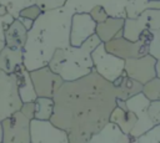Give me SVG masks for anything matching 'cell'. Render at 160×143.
<instances>
[{
    "label": "cell",
    "mask_w": 160,
    "mask_h": 143,
    "mask_svg": "<svg viewBox=\"0 0 160 143\" xmlns=\"http://www.w3.org/2000/svg\"><path fill=\"white\" fill-rule=\"evenodd\" d=\"M149 55L160 62V30L152 31V39L149 45Z\"/></svg>",
    "instance_id": "cell-27"
},
{
    "label": "cell",
    "mask_w": 160,
    "mask_h": 143,
    "mask_svg": "<svg viewBox=\"0 0 160 143\" xmlns=\"http://www.w3.org/2000/svg\"><path fill=\"white\" fill-rule=\"evenodd\" d=\"M102 42L95 34L79 47L69 46L58 50L48 66L58 73L64 82L80 80L94 71L91 53Z\"/></svg>",
    "instance_id": "cell-3"
},
{
    "label": "cell",
    "mask_w": 160,
    "mask_h": 143,
    "mask_svg": "<svg viewBox=\"0 0 160 143\" xmlns=\"http://www.w3.org/2000/svg\"><path fill=\"white\" fill-rule=\"evenodd\" d=\"M0 143H2V124L0 122Z\"/></svg>",
    "instance_id": "cell-39"
},
{
    "label": "cell",
    "mask_w": 160,
    "mask_h": 143,
    "mask_svg": "<svg viewBox=\"0 0 160 143\" xmlns=\"http://www.w3.org/2000/svg\"><path fill=\"white\" fill-rule=\"evenodd\" d=\"M15 75H16V81H18L19 95H20L22 103L35 102L38 98V95L35 92V87H34V83L31 81L30 72L22 66L15 72Z\"/></svg>",
    "instance_id": "cell-18"
},
{
    "label": "cell",
    "mask_w": 160,
    "mask_h": 143,
    "mask_svg": "<svg viewBox=\"0 0 160 143\" xmlns=\"http://www.w3.org/2000/svg\"><path fill=\"white\" fill-rule=\"evenodd\" d=\"M75 14L65 5L60 9L44 11L28 32L24 47V67L31 72L49 65L54 53L70 45V26Z\"/></svg>",
    "instance_id": "cell-2"
},
{
    "label": "cell",
    "mask_w": 160,
    "mask_h": 143,
    "mask_svg": "<svg viewBox=\"0 0 160 143\" xmlns=\"http://www.w3.org/2000/svg\"><path fill=\"white\" fill-rule=\"evenodd\" d=\"M156 62L150 55L125 60V73L141 85H145L156 77Z\"/></svg>",
    "instance_id": "cell-12"
},
{
    "label": "cell",
    "mask_w": 160,
    "mask_h": 143,
    "mask_svg": "<svg viewBox=\"0 0 160 143\" xmlns=\"http://www.w3.org/2000/svg\"><path fill=\"white\" fill-rule=\"evenodd\" d=\"M0 5H1V4H0Z\"/></svg>",
    "instance_id": "cell-41"
},
{
    "label": "cell",
    "mask_w": 160,
    "mask_h": 143,
    "mask_svg": "<svg viewBox=\"0 0 160 143\" xmlns=\"http://www.w3.org/2000/svg\"><path fill=\"white\" fill-rule=\"evenodd\" d=\"M0 4L8 9V12L14 19H19L20 12L25 7L36 4V0H0Z\"/></svg>",
    "instance_id": "cell-23"
},
{
    "label": "cell",
    "mask_w": 160,
    "mask_h": 143,
    "mask_svg": "<svg viewBox=\"0 0 160 143\" xmlns=\"http://www.w3.org/2000/svg\"><path fill=\"white\" fill-rule=\"evenodd\" d=\"M89 14H90V16L92 17V20H94L96 24H101V22H104V21L109 17L108 11H106L101 5L95 6V7H94Z\"/></svg>",
    "instance_id": "cell-31"
},
{
    "label": "cell",
    "mask_w": 160,
    "mask_h": 143,
    "mask_svg": "<svg viewBox=\"0 0 160 143\" xmlns=\"http://www.w3.org/2000/svg\"><path fill=\"white\" fill-rule=\"evenodd\" d=\"M148 30H160V10H146L135 19H125L122 36L130 41H138Z\"/></svg>",
    "instance_id": "cell-7"
},
{
    "label": "cell",
    "mask_w": 160,
    "mask_h": 143,
    "mask_svg": "<svg viewBox=\"0 0 160 143\" xmlns=\"http://www.w3.org/2000/svg\"><path fill=\"white\" fill-rule=\"evenodd\" d=\"M14 20H15V19H14L10 14H8V15L0 17V40L5 41V31H6L8 27L12 24Z\"/></svg>",
    "instance_id": "cell-32"
},
{
    "label": "cell",
    "mask_w": 160,
    "mask_h": 143,
    "mask_svg": "<svg viewBox=\"0 0 160 143\" xmlns=\"http://www.w3.org/2000/svg\"><path fill=\"white\" fill-rule=\"evenodd\" d=\"M125 103L128 109L135 113V116L138 117V122L130 133L131 137L138 139L139 137H141L142 134H145L146 132H149L155 127V123L149 116V107L151 101L148 99L144 93H139L132 98L125 101Z\"/></svg>",
    "instance_id": "cell-9"
},
{
    "label": "cell",
    "mask_w": 160,
    "mask_h": 143,
    "mask_svg": "<svg viewBox=\"0 0 160 143\" xmlns=\"http://www.w3.org/2000/svg\"><path fill=\"white\" fill-rule=\"evenodd\" d=\"M149 116L152 119V122L156 124H160V101L151 102L149 107Z\"/></svg>",
    "instance_id": "cell-33"
},
{
    "label": "cell",
    "mask_w": 160,
    "mask_h": 143,
    "mask_svg": "<svg viewBox=\"0 0 160 143\" xmlns=\"http://www.w3.org/2000/svg\"><path fill=\"white\" fill-rule=\"evenodd\" d=\"M24 66V53L19 50H12L5 46L0 52V70L5 73L14 75Z\"/></svg>",
    "instance_id": "cell-19"
},
{
    "label": "cell",
    "mask_w": 160,
    "mask_h": 143,
    "mask_svg": "<svg viewBox=\"0 0 160 143\" xmlns=\"http://www.w3.org/2000/svg\"><path fill=\"white\" fill-rule=\"evenodd\" d=\"M94 72L109 82H114L125 72V60L109 53L105 44H100L91 53Z\"/></svg>",
    "instance_id": "cell-5"
},
{
    "label": "cell",
    "mask_w": 160,
    "mask_h": 143,
    "mask_svg": "<svg viewBox=\"0 0 160 143\" xmlns=\"http://www.w3.org/2000/svg\"><path fill=\"white\" fill-rule=\"evenodd\" d=\"M42 9L38 5V4H32L28 7H25L21 12H20V16L19 17H26V19H30V20H36L41 14H42Z\"/></svg>",
    "instance_id": "cell-30"
},
{
    "label": "cell",
    "mask_w": 160,
    "mask_h": 143,
    "mask_svg": "<svg viewBox=\"0 0 160 143\" xmlns=\"http://www.w3.org/2000/svg\"><path fill=\"white\" fill-rule=\"evenodd\" d=\"M132 0H101V6L108 11L109 16L126 19V6Z\"/></svg>",
    "instance_id": "cell-22"
},
{
    "label": "cell",
    "mask_w": 160,
    "mask_h": 143,
    "mask_svg": "<svg viewBox=\"0 0 160 143\" xmlns=\"http://www.w3.org/2000/svg\"><path fill=\"white\" fill-rule=\"evenodd\" d=\"M9 12H8V9L4 6V5H0V17L1 16H5V15H8Z\"/></svg>",
    "instance_id": "cell-36"
},
{
    "label": "cell",
    "mask_w": 160,
    "mask_h": 143,
    "mask_svg": "<svg viewBox=\"0 0 160 143\" xmlns=\"http://www.w3.org/2000/svg\"><path fill=\"white\" fill-rule=\"evenodd\" d=\"M21 106L16 75H9L0 70V122L19 112Z\"/></svg>",
    "instance_id": "cell-6"
},
{
    "label": "cell",
    "mask_w": 160,
    "mask_h": 143,
    "mask_svg": "<svg viewBox=\"0 0 160 143\" xmlns=\"http://www.w3.org/2000/svg\"><path fill=\"white\" fill-rule=\"evenodd\" d=\"M26 40H28V30L20 22L19 19H15L5 31V46L12 50L24 51Z\"/></svg>",
    "instance_id": "cell-16"
},
{
    "label": "cell",
    "mask_w": 160,
    "mask_h": 143,
    "mask_svg": "<svg viewBox=\"0 0 160 143\" xmlns=\"http://www.w3.org/2000/svg\"><path fill=\"white\" fill-rule=\"evenodd\" d=\"M30 76L38 97L54 98L56 92L64 85V80L58 73H55L49 66L31 71Z\"/></svg>",
    "instance_id": "cell-10"
},
{
    "label": "cell",
    "mask_w": 160,
    "mask_h": 143,
    "mask_svg": "<svg viewBox=\"0 0 160 143\" xmlns=\"http://www.w3.org/2000/svg\"><path fill=\"white\" fill-rule=\"evenodd\" d=\"M19 20H20V22L25 26V29L28 30V32L31 30V27L34 26V20H30V19H26V17H19Z\"/></svg>",
    "instance_id": "cell-35"
},
{
    "label": "cell",
    "mask_w": 160,
    "mask_h": 143,
    "mask_svg": "<svg viewBox=\"0 0 160 143\" xmlns=\"http://www.w3.org/2000/svg\"><path fill=\"white\" fill-rule=\"evenodd\" d=\"M116 95L111 82L96 72L64 82L54 96V114L50 122L68 133L69 143H89L110 121Z\"/></svg>",
    "instance_id": "cell-1"
},
{
    "label": "cell",
    "mask_w": 160,
    "mask_h": 143,
    "mask_svg": "<svg viewBox=\"0 0 160 143\" xmlns=\"http://www.w3.org/2000/svg\"><path fill=\"white\" fill-rule=\"evenodd\" d=\"M5 48V41H2V40H0V52L2 51Z\"/></svg>",
    "instance_id": "cell-38"
},
{
    "label": "cell",
    "mask_w": 160,
    "mask_h": 143,
    "mask_svg": "<svg viewBox=\"0 0 160 143\" xmlns=\"http://www.w3.org/2000/svg\"><path fill=\"white\" fill-rule=\"evenodd\" d=\"M151 1H160V0H151Z\"/></svg>",
    "instance_id": "cell-40"
},
{
    "label": "cell",
    "mask_w": 160,
    "mask_h": 143,
    "mask_svg": "<svg viewBox=\"0 0 160 143\" xmlns=\"http://www.w3.org/2000/svg\"><path fill=\"white\" fill-rule=\"evenodd\" d=\"M149 0H132L126 6V19H135L148 10Z\"/></svg>",
    "instance_id": "cell-26"
},
{
    "label": "cell",
    "mask_w": 160,
    "mask_h": 143,
    "mask_svg": "<svg viewBox=\"0 0 160 143\" xmlns=\"http://www.w3.org/2000/svg\"><path fill=\"white\" fill-rule=\"evenodd\" d=\"M68 0H36V4L42 9V11H50L65 6Z\"/></svg>",
    "instance_id": "cell-29"
},
{
    "label": "cell",
    "mask_w": 160,
    "mask_h": 143,
    "mask_svg": "<svg viewBox=\"0 0 160 143\" xmlns=\"http://www.w3.org/2000/svg\"><path fill=\"white\" fill-rule=\"evenodd\" d=\"M31 121L21 112L1 121L2 124V143H31Z\"/></svg>",
    "instance_id": "cell-8"
},
{
    "label": "cell",
    "mask_w": 160,
    "mask_h": 143,
    "mask_svg": "<svg viewBox=\"0 0 160 143\" xmlns=\"http://www.w3.org/2000/svg\"><path fill=\"white\" fill-rule=\"evenodd\" d=\"M30 131L31 143H69L68 133L54 126L50 121L32 119Z\"/></svg>",
    "instance_id": "cell-11"
},
{
    "label": "cell",
    "mask_w": 160,
    "mask_h": 143,
    "mask_svg": "<svg viewBox=\"0 0 160 143\" xmlns=\"http://www.w3.org/2000/svg\"><path fill=\"white\" fill-rule=\"evenodd\" d=\"M124 22H125V19L109 16L104 22L98 24L95 34L99 36L102 44H106L112 39H115L120 32H122Z\"/></svg>",
    "instance_id": "cell-17"
},
{
    "label": "cell",
    "mask_w": 160,
    "mask_h": 143,
    "mask_svg": "<svg viewBox=\"0 0 160 143\" xmlns=\"http://www.w3.org/2000/svg\"><path fill=\"white\" fill-rule=\"evenodd\" d=\"M112 86L115 90L116 99L120 101H128L134 96L142 93V87H144V85L132 80L125 72L112 82Z\"/></svg>",
    "instance_id": "cell-15"
},
{
    "label": "cell",
    "mask_w": 160,
    "mask_h": 143,
    "mask_svg": "<svg viewBox=\"0 0 160 143\" xmlns=\"http://www.w3.org/2000/svg\"><path fill=\"white\" fill-rule=\"evenodd\" d=\"M98 24L92 20L90 14L75 12L71 19L70 26V45L79 47L89 37L95 35Z\"/></svg>",
    "instance_id": "cell-13"
},
{
    "label": "cell",
    "mask_w": 160,
    "mask_h": 143,
    "mask_svg": "<svg viewBox=\"0 0 160 143\" xmlns=\"http://www.w3.org/2000/svg\"><path fill=\"white\" fill-rule=\"evenodd\" d=\"M152 39V31L148 30L145 31L140 40L138 41H130L122 36V32H120L115 39L105 44V50L118 56L122 60H130V58H139L142 56L149 55V45Z\"/></svg>",
    "instance_id": "cell-4"
},
{
    "label": "cell",
    "mask_w": 160,
    "mask_h": 143,
    "mask_svg": "<svg viewBox=\"0 0 160 143\" xmlns=\"http://www.w3.org/2000/svg\"><path fill=\"white\" fill-rule=\"evenodd\" d=\"M89 143H138V139L125 134L116 124L108 123L100 132L94 134Z\"/></svg>",
    "instance_id": "cell-14"
},
{
    "label": "cell",
    "mask_w": 160,
    "mask_h": 143,
    "mask_svg": "<svg viewBox=\"0 0 160 143\" xmlns=\"http://www.w3.org/2000/svg\"><path fill=\"white\" fill-rule=\"evenodd\" d=\"M54 98L38 97L35 101V119L50 121L54 114Z\"/></svg>",
    "instance_id": "cell-21"
},
{
    "label": "cell",
    "mask_w": 160,
    "mask_h": 143,
    "mask_svg": "<svg viewBox=\"0 0 160 143\" xmlns=\"http://www.w3.org/2000/svg\"><path fill=\"white\" fill-rule=\"evenodd\" d=\"M26 118H29L30 121L35 119V102H26V103H22L20 111Z\"/></svg>",
    "instance_id": "cell-34"
},
{
    "label": "cell",
    "mask_w": 160,
    "mask_h": 143,
    "mask_svg": "<svg viewBox=\"0 0 160 143\" xmlns=\"http://www.w3.org/2000/svg\"><path fill=\"white\" fill-rule=\"evenodd\" d=\"M66 5L72 7L75 12L89 14L95 6L101 5V0H68Z\"/></svg>",
    "instance_id": "cell-25"
},
{
    "label": "cell",
    "mask_w": 160,
    "mask_h": 143,
    "mask_svg": "<svg viewBox=\"0 0 160 143\" xmlns=\"http://www.w3.org/2000/svg\"><path fill=\"white\" fill-rule=\"evenodd\" d=\"M138 143H160V124L138 138Z\"/></svg>",
    "instance_id": "cell-28"
},
{
    "label": "cell",
    "mask_w": 160,
    "mask_h": 143,
    "mask_svg": "<svg viewBox=\"0 0 160 143\" xmlns=\"http://www.w3.org/2000/svg\"><path fill=\"white\" fill-rule=\"evenodd\" d=\"M156 77L160 78V62H156Z\"/></svg>",
    "instance_id": "cell-37"
},
{
    "label": "cell",
    "mask_w": 160,
    "mask_h": 143,
    "mask_svg": "<svg viewBox=\"0 0 160 143\" xmlns=\"http://www.w3.org/2000/svg\"><path fill=\"white\" fill-rule=\"evenodd\" d=\"M142 93L151 102L160 101V78L155 77L148 83H145L142 87Z\"/></svg>",
    "instance_id": "cell-24"
},
{
    "label": "cell",
    "mask_w": 160,
    "mask_h": 143,
    "mask_svg": "<svg viewBox=\"0 0 160 143\" xmlns=\"http://www.w3.org/2000/svg\"><path fill=\"white\" fill-rule=\"evenodd\" d=\"M109 122L116 124L125 134H130L132 128L135 127V124L138 122V117L131 111L122 109L121 107L116 106L115 109L112 111L111 116H110V121Z\"/></svg>",
    "instance_id": "cell-20"
}]
</instances>
